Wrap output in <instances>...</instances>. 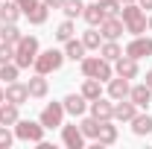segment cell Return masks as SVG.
Masks as SVG:
<instances>
[{
  "label": "cell",
  "instance_id": "cell-41",
  "mask_svg": "<svg viewBox=\"0 0 152 149\" xmlns=\"http://www.w3.org/2000/svg\"><path fill=\"white\" fill-rule=\"evenodd\" d=\"M3 99H6V88H0V102H3Z\"/></svg>",
  "mask_w": 152,
  "mask_h": 149
},
{
  "label": "cell",
  "instance_id": "cell-25",
  "mask_svg": "<svg viewBox=\"0 0 152 149\" xmlns=\"http://www.w3.org/2000/svg\"><path fill=\"white\" fill-rule=\"evenodd\" d=\"M82 44H85V50H99V47H102V32H99L96 26L85 29V32H82Z\"/></svg>",
  "mask_w": 152,
  "mask_h": 149
},
{
  "label": "cell",
  "instance_id": "cell-27",
  "mask_svg": "<svg viewBox=\"0 0 152 149\" xmlns=\"http://www.w3.org/2000/svg\"><path fill=\"white\" fill-rule=\"evenodd\" d=\"M99 56L105 58V61H117V58L123 56V47H120L117 41H102V47H99Z\"/></svg>",
  "mask_w": 152,
  "mask_h": 149
},
{
  "label": "cell",
  "instance_id": "cell-13",
  "mask_svg": "<svg viewBox=\"0 0 152 149\" xmlns=\"http://www.w3.org/2000/svg\"><path fill=\"white\" fill-rule=\"evenodd\" d=\"M88 108H91V117H96V120H111L114 117V102L111 99H102V96L91 99Z\"/></svg>",
  "mask_w": 152,
  "mask_h": 149
},
{
  "label": "cell",
  "instance_id": "cell-30",
  "mask_svg": "<svg viewBox=\"0 0 152 149\" xmlns=\"http://www.w3.org/2000/svg\"><path fill=\"white\" fill-rule=\"evenodd\" d=\"M18 73H20V67L15 64V61H6V64H0V79L9 85V82H18Z\"/></svg>",
  "mask_w": 152,
  "mask_h": 149
},
{
  "label": "cell",
  "instance_id": "cell-24",
  "mask_svg": "<svg viewBox=\"0 0 152 149\" xmlns=\"http://www.w3.org/2000/svg\"><path fill=\"white\" fill-rule=\"evenodd\" d=\"M64 58L82 61V58H85V44L76 41V38H67V41H64Z\"/></svg>",
  "mask_w": 152,
  "mask_h": 149
},
{
  "label": "cell",
  "instance_id": "cell-8",
  "mask_svg": "<svg viewBox=\"0 0 152 149\" xmlns=\"http://www.w3.org/2000/svg\"><path fill=\"white\" fill-rule=\"evenodd\" d=\"M114 73L117 76H123V79H137V73H140V67H137V58H132V56H123L114 61Z\"/></svg>",
  "mask_w": 152,
  "mask_h": 149
},
{
  "label": "cell",
  "instance_id": "cell-34",
  "mask_svg": "<svg viewBox=\"0 0 152 149\" xmlns=\"http://www.w3.org/2000/svg\"><path fill=\"white\" fill-rule=\"evenodd\" d=\"M6 61H15V44L0 41V64H6Z\"/></svg>",
  "mask_w": 152,
  "mask_h": 149
},
{
  "label": "cell",
  "instance_id": "cell-1",
  "mask_svg": "<svg viewBox=\"0 0 152 149\" xmlns=\"http://www.w3.org/2000/svg\"><path fill=\"white\" fill-rule=\"evenodd\" d=\"M79 67H82V76L85 79H99V82H108L114 76V67L111 61H105L102 56H85L79 61Z\"/></svg>",
  "mask_w": 152,
  "mask_h": 149
},
{
  "label": "cell",
  "instance_id": "cell-29",
  "mask_svg": "<svg viewBox=\"0 0 152 149\" xmlns=\"http://www.w3.org/2000/svg\"><path fill=\"white\" fill-rule=\"evenodd\" d=\"M79 129H82V134H85V137L96 140V131H99V120H96V117H85V114H82V123H79Z\"/></svg>",
  "mask_w": 152,
  "mask_h": 149
},
{
  "label": "cell",
  "instance_id": "cell-7",
  "mask_svg": "<svg viewBox=\"0 0 152 149\" xmlns=\"http://www.w3.org/2000/svg\"><path fill=\"white\" fill-rule=\"evenodd\" d=\"M123 53H126V56H132V58H137V61H140V58H149V56H152V38H146V35H134Z\"/></svg>",
  "mask_w": 152,
  "mask_h": 149
},
{
  "label": "cell",
  "instance_id": "cell-6",
  "mask_svg": "<svg viewBox=\"0 0 152 149\" xmlns=\"http://www.w3.org/2000/svg\"><path fill=\"white\" fill-rule=\"evenodd\" d=\"M15 137L18 140H26V143H41L44 140V126L41 123H32V120H18L15 123Z\"/></svg>",
  "mask_w": 152,
  "mask_h": 149
},
{
  "label": "cell",
  "instance_id": "cell-17",
  "mask_svg": "<svg viewBox=\"0 0 152 149\" xmlns=\"http://www.w3.org/2000/svg\"><path fill=\"white\" fill-rule=\"evenodd\" d=\"M6 99L15 102V105H23V102L29 99V88L20 85V82H9V85H6Z\"/></svg>",
  "mask_w": 152,
  "mask_h": 149
},
{
  "label": "cell",
  "instance_id": "cell-2",
  "mask_svg": "<svg viewBox=\"0 0 152 149\" xmlns=\"http://www.w3.org/2000/svg\"><path fill=\"white\" fill-rule=\"evenodd\" d=\"M38 53H41V47H38V38H35V35H23L18 44H15V64L23 70V67L35 64Z\"/></svg>",
  "mask_w": 152,
  "mask_h": 149
},
{
  "label": "cell",
  "instance_id": "cell-32",
  "mask_svg": "<svg viewBox=\"0 0 152 149\" xmlns=\"http://www.w3.org/2000/svg\"><path fill=\"white\" fill-rule=\"evenodd\" d=\"M99 9H102L105 18H117L120 9H123V3H120V0H99Z\"/></svg>",
  "mask_w": 152,
  "mask_h": 149
},
{
  "label": "cell",
  "instance_id": "cell-22",
  "mask_svg": "<svg viewBox=\"0 0 152 149\" xmlns=\"http://www.w3.org/2000/svg\"><path fill=\"white\" fill-rule=\"evenodd\" d=\"M82 18L88 20V26H99L105 15H102V9H99V0L96 3H85V9H82Z\"/></svg>",
  "mask_w": 152,
  "mask_h": 149
},
{
  "label": "cell",
  "instance_id": "cell-21",
  "mask_svg": "<svg viewBox=\"0 0 152 149\" xmlns=\"http://www.w3.org/2000/svg\"><path fill=\"white\" fill-rule=\"evenodd\" d=\"M20 15H23V12H20V6L15 3V0L0 3V20H3V23H18Z\"/></svg>",
  "mask_w": 152,
  "mask_h": 149
},
{
  "label": "cell",
  "instance_id": "cell-26",
  "mask_svg": "<svg viewBox=\"0 0 152 149\" xmlns=\"http://www.w3.org/2000/svg\"><path fill=\"white\" fill-rule=\"evenodd\" d=\"M79 93H82V96L91 102V99H96V96H102V82H99V79H85Z\"/></svg>",
  "mask_w": 152,
  "mask_h": 149
},
{
  "label": "cell",
  "instance_id": "cell-16",
  "mask_svg": "<svg viewBox=\"0 0 152 149\" xmlns=\"http://www.w3.org/2000/svg\"><path fill=\"white\" fill-rule=\"evenodd\" d=\"M129 79H123V76H117V79H108V96L111 99H129Z\"/></svg>",
  "mask_w": 152,
  "mask_h": 149
},
{
  "label": "cell",
  "instance_id": "cell-15",
  "mask_svg": "<svg viewBox=\"0 0 152 149\" xmlns=\"http://www.w3.org/2000/svg\"><path fill=\"white\" fill-rule=\"evenodd\" d=\"M137 114V105H134L132 99L126 102V99H114V117L111 120H120V123H132V117Z\"/></svg>",
  "mask_w": 152,
  "mask_h": 149
},
{
  "label": "cell",
  "instance_id": "cell-3",
  "mask_svg": "<svg viewBox=\"0 0 152 149\" xmlns=\"http://www.w3.org/2000/svg\"><path fill=\"white\" fill-rule=\"evenodd\" d=\"M120 15H123V23H126V32H132V35L146 32V15H143V9L137 3H123Z\"/></svg>",
  "mask_w": 152,
  "mask_h": 149
},
{
  "label": "cell",
  "instance_id": "cell-5",
  "mask_svg": "<svg viewBox=\"0 0 152 149\" xmlns=\"http://www.w3.org/2000/svg\"><path fill=\"white\" fill-rule=\"evenodd\" d=\"M38 123L44 129H61V123H64V105L61 102H47L41 108V114H38Z\"/></svg>",
  "mask_w": 152,
  "mask_h": 149
},
{
  "label": "cell",
  "instance_id": "cell-14",
  "mask_svg": "<svg viewBox=\"0 0 152 149\" xmlns=\"http://www.w3.org/2000/svg\"><path fill=\"white\" fill-rule=\"evenodd\" d=\"M129 99H132L137 108H149V102H152V88L143 82V85H132L129 88Z\"/></svg>",
  "mask_w": 152,
  "mask_h": 149
},
{
  "label": "cell",
  "instance_id": "cell-31",
  "mask_svg": "<svg viewBox=\"0 0 152 149\" xmlns=\"http://www.w3.org/2000/svg\"><path fill=\"white\" fill-rule=\"evenodd\" d=\"M73 32H76V26H73V18L61 20V23L56 26V38H58V41H67V38H73Z\"/></svg>",
  "mask_w": 152,
  "mask_h": 149
},
{
  "label": "cell",
  "instance_id": "cell-28",
  "mask_svg": "<svg viewBox=\"0 0 152 149\" xmlns=\"http://www.w3.org/2000/svg\"><path fill=\"white\" fill-rule=\"evenodd\" d=\"M23 32H20L15 23H3V29H0V41H6V44H18Z\"/></svg>",
  "mask_w": 152,
  "mask_h": 149
},
{
  "label": "cell",
  "instance_id": "cell-39",
  "mask_svg": "<svg viewBox=\"0 0 152 149\" xmlns=\"http://www.w3.org/2000/svg\"><path fill=\"white\" fill-rule=\"evenodd\" d=\"M146 85L152 88V70H146Z\"/></svg>",
  "mask_w": 152,
  "mask_h": 149
},
{
  "label": "cell",
  "instance_id": "cell-40",
  "mask_svg": "<svg viewBox=\"0 0 152 149\" xmlns=\"http://www.w3.org/2000/svg\"><path fill=\"white\" fill-rule=\"evenodd\" d=\"M146 29H149V32H152V15H149V18H146Z\"/></svg>",
  "mask_w": 152,
  "mask_h": 149
},
{
  "label": "cell",
  "instance_id": "cell-11",
  "mask_svg": "<svg viewBox=\"0 0 152 149\" xmlns=\"http://www.w3.org/2000/svg\"><path fill=\"white\" fill-rule=\"evenodd\" d=\"M61 105H64V114H73V117H82V114L88 111V99L82 93H67L61 99Z\"/></svg>",
  "mask_w": 152,
  "mask_h": 149
},
{
  "label": "cell",
  "instance_id": "cell-35",
  "mask_svg": "<svg viewBox=\"0 0 152 149\" xmlns=\"http://www.w3.org/2000/svg\"><path fill=\"white\" fill-rule=\"evenodd\" d=\"M12 140H15V134L9 131V126H0V149H9Z\"/></svg>",
  "mask_w": 152,
  "mask_h": 149
},
{
  "label": "cell",
  "instance_id": "cell-4",
  "mask_svg": "<svg viewBox=\"0 0 152 149\" xmlns=\"http://www.w3.org/2000/svg\"><path fill=\"white\" fill-rule=\"evenodd\" d=\"M61 64H64V50H56V47H50V50H44V53H38L35 58V73H56V70H61Z\"/></svg>",
  "mask_w": 152,
  "mask_h": 149
},
{
  "label": "cell",
  "instance_id": "cell-19",
  "mask_svg": "<svg viewBox=\"0 0 152 149\" xmlns=\"http://www.w3.org/2000/svg\"><path fill=\"white\" fill-rule=\"evenodd\" d=\"M26 88H29V96H35V99H44V96H47V91H50V85H47L44 73H35V76H29Z\"/></svg>",
  "mask_w": 152,
  "mask_h": 149
},
{
  "label": "cell",
  "instance_id": "cell-20",
  "mask_svg": "<svg viewBox=\"0 0 152 149\" xmlns=\"http://www.w3.org/2000/svg\"><path fill=\"white\" fill-rule=\"evenodd\" d=\"M47 12H50V6H47L44 0H41V3L35 0V3H32V6H29V9L23 12V15L29 18V23H35V26H41V23L47 20Z\"/></svg>",
  "mask_w": 152,
  "mask_h": 149
},
{
  "label": "cell",
  "instance_id": "cell-12",
  "mask_svg": "<svg viewBox=\"0 0 152 149\" xmlns=\"http://www.w3.org/2000/svg\"><path fill=\"white\" fill-rule=\"evenodd\" d=\"M99 32H102L105 41H117V38L126 32V23H123L120 18H105L102 23H99Z\"/></svg>",
  "mask_w": 152,
  "mask_h": 149
},
{
  "label": "cell",
  "instance_id": "cell-36",
  "mask_svg": "<svg viewBox=\"0 0 152 149\" xmlns=\"http://www.w3.org/2000/svg\"><path fill=\"white\" fill-rule=\"evenodd\" d=\"M15 3H18V6H20V12H26V9H29V6H32L35 0H15Z\"/></svg>",
  "mask_w": 152,
  "mask_h": 149
},
{
  "label": "cell",
  "instance_id": "cell-23",
  "mask_svg": "<svg viewBox=\"0 0 152 149\" xmlns=\"http://www.w3.org/2000/svg\"><path fill=\"white\" fill-rule=\"evenodd\" d=\"M132 131L137 134V137H146L152 131V117L149 114H134L132 117Z\"/></svg>",
  "mask_w": 152,
  "mask_h": 149
},
{
  "label": "cell",
  "instance_id": "cell-9",
  "mask_svg": "<svg viewBox=\"0 0 152 149\" xmlns=\"http://www.w3.org/2000/svg\"><path fill=\"white\" fill-rule=\"evenodd\" d=\"M61 140H64V146L67 149H82L85 146V134H82V129L79 126H64L61 123Z\"/></svg>",
  "mask_w": 152,
  "mask_h": 149
},
{
  "label": "cell",
  "instance_id": "cell-37",
  "mask_svg": "<svg viewBox=\"0 0 152 149\" xmlns=\"http://www.w3.org/2000/svg\"><path fill=\"white\" fill-rule=\"evenodd\" d=\"M44 3H47L50 9H61V6H64V0H44Z\"/></svg>",
  "mask_w": 152,
  "mask_h": 149
},
{
  "label": "cell",
  "instance_id": "cell-42",
  "mask_svg": "<svg viewBox=\"0 0 152 149\" xmlns=\"http://www.w3.org/2000/svg\"><path fill=\"white\" fill-rule=\"evenodd\" d=\"M120 3H137V0H120Z\"/></svg>",
  "mask_w": 152,
  "mask_h": 149
},
{
  "label": "cell",
  "instance_id": "cell-33",
  "mask_svg": "<svg viewBox=\"0 0 152 149\" xmlns=\"http://www.w3.org/2000/svg\"><path fill=\"white\" fill-rule=\"evenodd\" d=\"M82 9H85V3H82V0H64V6H61V12H64L67 18H79V15H82Z\"/></svg>",
  "mask_w": 152,
  "mask_h": 149
},
{
  "label": "cell",
  "instance_id": "cell-18",
  "mask_svg": "<svg viewBox=\"0 0 152 149\" xmlns=\"http://www.w3.org/2000/svg\"><path fill=\"white\" fill-rule=\"evenodd\" d=\"M18 108H20V105L9 102V99H3V102H0V126H15V123L20 120Z\"/></svg>",
  "mask_w": 152,
  "mask_h": 149
},
{
  "label": "cell",
  "instance_id": "cell-38",
  "mask_svg": "<svg viewBox=\"0 0 152 149\" xmlns=\"http://www.w3.org/2000/svg\"><path fill=\"white\" fill-rule=\"evenodd\" d=\"M137 6H140V9H146V12H152V0H137Z\"/></svg>",
  "mask_w": 152,
  "mask_h": 149
},
{
  "label": "cell",
  "instance_id": "cell-10",
  "mask_svg": "<svg viewBox=\"0 0 152 149\" xmlns=\"http://www.w3.org/2000/svg\"><path fill=\"white\" fill-rule=\"evenodd\" d=\"M117 137H120V131H117V126H114L111 120H99L96 146H111V143H117Z\"/></svg>",
  "mask_w": 152,
  "mask_h": 149
}]
</instances>
